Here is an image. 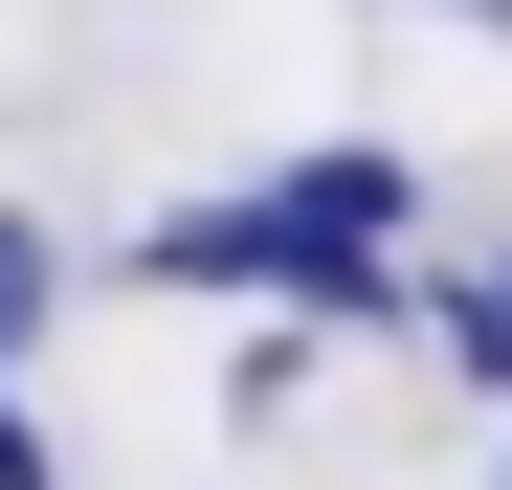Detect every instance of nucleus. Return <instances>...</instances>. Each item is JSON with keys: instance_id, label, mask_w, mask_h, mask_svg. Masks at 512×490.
I'll list each match as a JSON object with an SVG mask.
<instances>
[{"instance_id": "1", "label": "nucleus", "mask_w": 512, "mask_h": 490, "mask_svg": "<svg viewBox=\"0 0 512 490\" xmlns=\"http://www.w3.org/2000/svg\"><path fill=\"white\" fill-rule=\"evenodd\" d=\"M312 245H401V156H312V179H268Z\"/></svg>"}, {"instance_id": "2", "label": "nucleus", "mask_w": 512, "mask_h": 490, "mask_svg": "<svg viewBox=\"0 0 512 490\" xmlns=\"http://www.w3.org/2000/svg\"><path fill=\"white\" fill-rule=\"evenodd\" d=\"M45 290H67V245H45V223H0V357L45 335Z\"/></svg>"}, {"instance_id": "3", "label": "nucleus", "mask_w": 512, "mask_h": 490, "mask_svg": "<svg viewBox=\"0 0 512 490\" xmlns=\"http://www.w3.org/2000/svg\"><path fill=\"white\" fill-rule=\"evenodd\" d=\"M446 357H468V379H512V268H490V290H446Z\"/></svg>"}, {"instance_id": "4", "label": "nucleus", "mask_w": 512, "mask_h": 490, "mask_svg": "<svg viewBox=\"0 0 512 490\" xmlns=\"http://www.w3.org/2000/svg\"><path fill=\"white\" fill-rule=\"evenodd\" d=\"M0 490H67V468H45V424H23V379H0Z\"/></svg>"}, {"instance_id": "5", "label": "nucleus", "mask_w": 512, "mask_h": 490, "mask_svg": "<svg viewBox=\"0 0 512 490\" xmlns=\"http://www.w3.org/2000/svg\"><path fill=\"white\" fill-rule=\"evenodd\" d=\"M490 23H512V0H490Z\"/></svg>"}]
</instances>
